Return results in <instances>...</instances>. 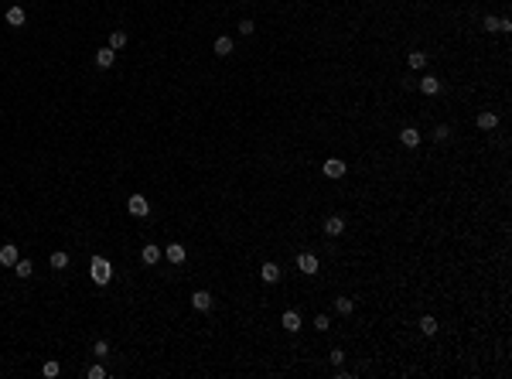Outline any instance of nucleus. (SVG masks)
I'll return each instance as SVG.
<instances>
[{
  "instance_id": "f257e3e1",
  "label": "nucleus",
  "mask_w": 512,
  "mask_h": 379,
  "mask_svg": "<svg viewBox=\"0 0 512 379\" xmlns=\"http://www.w3.org/2000/svg\"><path fill=\"white\" fill-rule=\"evenodd\" d=\"M89 277H92V284L106 287V284L113 280V263H110L106 256H92V263H89Z\"/></svg>"
},
{
  "instance_id": "f03ea898",
  "label": "nucleus",
  "mask_w": 512,
  "mask_h": 379,
  "mask_svg": "<svg viewBox=\"0 0 512 379\" xmlns=\"http://www.w3.org/2000/svg\"><path fill=\"white\" fill-rule=\"evenodd\" d=\"M126 212H130V215H137V219H147V215H150V202L137 192V195L126 198Z\"/></svg>"
},
{
  "instance_id": "7ed1b4c3",
  "label": "nucleus",
  "mask_w": 512,
  "mask_h": 379,
  "mask_svg": "<svg viewBox=\"0 0 512 379\" xmlns=\"http://www.w3.org/2000/svg\"><path fill=\"white\" fill-rule=\"evenodd\" d=\"M297 270H301V274H307V277L318 274V270H321L318 256H314V253H301V256H297Z\"/></svg>"
},
{
  "instance_id": "20e7f679",
  "label": "nucleus",
  "mask_w": 512,
  "mask_h": 379,
  "mask_svg": "<svg viewBox=\"0 0 512 379\" xmlns=\"http://www.w3.org/2000/svg\"><path fill=\"white\" fill-rule=\"evenodd\" d=\"M321 171H325V178H341V174L348 171V164L341 161V157H328V161L321 164Z\"/></svg>"
},
{
  "instance_id": "39448f33",
  "label": "nucleus",
  "mask_w": 512,
  "mask_h": 379,
  "mask_svg": "<svg viewBox=\"0 0 512 379\" xmlns=\"http://www.w3.org/2000/svg\"><path fill=\"white\" fill-rule=\"evenodd\" d=\"M17 260H21V253H17V246H14V242L0 246V266H14Z\"/></svg>"
},
{
  "instance_id": "423d86ee",
  "label": "nucleus",
  "mask_w": 512,
  "mask_h": 379,
  "mask_svg": "<svg viewBox=\"0 0 512 379\" xmlns=\"http://www.w3.org/2000/svg\"><path fill=\"white\" fill-rule=\"evenodd\" d=\"M399 144H403V147H417V144H420V130H417V126H403V130H399Z\"/></svg>"
},
{
  "instance_id": "0eeeda50",
  "label": "nucleus",
  "mask_w": 512,
  "mask_h": 379,
  "mask_svg": "<svg viewBox=\"0 0 512 379\" xmlns=\"http://www.w3.org/2000/svg\"><path fill=\"white\" fill-rule=\"evenodd\" d=\"M192 308L195 311H212V294H208V290H195L192 294Z\"/></svg>"
},
{
  "instance_id": "6e6552de",
  "label": "nucleus",
  "mask_w": 512,
  "mask_h": 379,
  "mask_svg": "<svg viewBox=\"0 0 512 379\" xmlns=\"http://www.w3.org/2000/svg\"><path fill=\"white\" fill-rule=\"evenodd\" d=\"M113 62H116V51L110 45L96 51V65H99V69H113Z\"/></svg>"
},
{
  "instance_id": "1a4fd4ad",
  "label": "nucleus",
  "mask_w": 512,
  "mask_h": 379,
  "mask_svg": "<svg viewBox=\"0 0 512 379\" xmlns=\"http://www.w3.org/2000/svg\"><path fill=\"white\" fill-rule=\"evenodd\" d=\"M164 256H168L171 263H184V256H188V250H184L181 242H171V246H164Z\"/></svg>"
},
{
  "instance_id": "9d476101",
  "label": "nucleus",
  "mask_w": 512,
  "mask_h": 379,
  "mask_svg": "<svg viewBox=\"0 0 512 379\" xmlns=\"http://www.w3.org/2000/svg\"><path fill=\"white\" fill-rule=\"evenodd\" d=\"M341 232H345V219L341 215L325 219V236H341Z\"/></svg>"
},
{
  "instance_id": "9b49d317",
  "label": "nucleus",
  "mask_w": 512,
  "mask_h": 379,
  "mask_svg": "<svg viewBox=\"0 0 512 379\" xmlns=\"http://www.w3.org/2000/svg\"><path fill=\"white\" fill-rule=\"evenodd\" d=\"M280 324H284V332H301V314L297 311H284Z\"/></svg>"
},
{
  "instance_id": "f8f14e48",
  "label": "nucleus",
  "mask_w": 512,
  "mask_h": 379,
  "mask_svg": "<svg viewBox=\"0 0 512 379\" xmlns=\"http://www.w3.org/2000/svg\"><path fill=\"white\" fill-rule=\"evenodd\" d=\"M140 256H144V263H147V266H154V263L160 260V256H164V250H160V246H154V242H147Z\"/></svg>"
},
{
  "instance_id": "ddd939ff",
  "label": "nucleus",
  "mask_w": 512,
  "mask_h": 379,
  "mask_svg": "<svg viewBox=\"0 0 512 379\" xmlns=\"http://www.w3.org/2000/svg\"><path fill=\"white\" fill-rule=\"evenodd\" d=\"M260 277L266 280V284H277L284 274H280V266H277V263H263V266H260Z\"/></svg>"
},
{
  "instance_id": "4468645a",
  "label": "nucleus",
  "mask_w": 512,
  "mask_h": 379,
  "mask_svg": "<svg viewBox=\"0 0 512 379\" xmlns=\"http://www.w3.org/2000/svg\"><path fill=\"white\" fill-rule=\"evenodd\" d=\"M24 21H28V14H24V7H21V4H14L11 11H7V24H11V28H21Z\"/></svg>"
},
{
  "instance_id": "2eb2a0df",
  "label": "nucleus",
  "mask_w": 512,
  "mask_h": 379,
  "mask_svg": "<svg viewBox=\"0 0 512 379\" xmlns=\"http://www.w3.org/2000/svg\"><path fill=\"white\" fill-rule=\"evenodd\" d=\"M420 92H423V96H437V92H441L437 75H423V79H420Z\"/></svg>"
},
{
  "instance_id": "dca6fc26",
  "label": "nucleus",
  "mask_w": 512,
  "mask_h": 379,
  "mask_svg": "<svg viewBox=\"0 0 512 379\" xmlns=\"http://www.w3.org/2000/svg\"><path fill=\"white\" fill-rule=\"evenodd\" d=\"M417 328H420V335H427V338H434V335H437V318H434V314H423V318H420V324H417Z\"/></svg>"
},
{
  "instance_id": "f3484780",
  "label": "nucleus",
  "mask_w": 512,
  "mask_h": 379,
  "mask_svg": "<svg viewBox=\"0 0 512 379\" xmlns=\"http://www.w3.org/2000/svg\"><path fill=\"white\" fill-rule=\"evenodd\" d=\"M478 126H481V130H495V126H499V116L492 113V110H481V113H478Z\"/></svg>"
},
{
  "instance_id": "a211bd4d",
  "label": "nucleus",
  "mask_w": 512,
  "mask_h": 379,
  "mask_svg": "<svg viewBox=\"0 0 512 379\" xmlns=\"http://www.w3.org/2000/svg\"><path fill=\"white\" fill-rule=\"evenodd\" d=\"M212 48H215V55H219V58H226V55H232V38H226V35H219V38H215V45H212Z\"/></svg>"
},
{
  "instance_id": "6ab92c4d",
  "label": "nucleus",
  "mask_w": 512,
  "mask_h": 379,
  "mask_svg": "<svg viewBox=\"0 0 512 379\" xmlns=\"http://www.w3.org/2000/svg\"><path fill=\"white\" fill-rule=\"evenodd\" d=\"M48 263H51V270H65V266H68V253L65 250H55Z\"/></svg>"
},
{
  "instance_id": "aec40b11",
  "label": "nucleus",
  "mask_w": 512,
  "mask_h": 379,
  "mask_svg": "<svg viewBox=\"0 0 512 379\" xmlns=\"http://www.w3.org/2000/svg\"><path fill=\"white\" fill-rule=\"evenodd\" d=\"M407 62H410V69H413V72L427 69V55H423V51H410V58H407Z\"/></svg>"
},
{
  "instance_id": "412c9836",
  "label": "nucleus",
  "mask_w": 512,
  "mask_h": 379,
  "mask_svg": "<svg viewBox=\"0 0 512 379\" xmlns=\"http://www.w3.org/2000/svg\"><path fill=\"white\" fill-rule=\"evenodd\" d=\"M14 274L21 277V280H28V277L34 274V266H31V260H17V263H14Z\"/></svg>"
},
{
  "instance_id": "4be33fe9",
  "label": "nucleus",
  "mask_w": 512,
  "mask_h": 379,
  "mask_svg": "<svg viewBox=\"0 0 512 379\" xmlns=\"http://www.w3.org/2000/svg\"><path fill=\"white\" fill-rule=\"evenodd\" d=\"M335 311H338V314H352V311H355V301H352V297H335Z\"/></svg>"
},
{
  "instance_id": "5701e85b",
  "label": "nucleus",
  "mask_w": 512,
  "mask_h": 379,
  "mask_svg": "<svg viewBox=\"0 0 512 379\" xmlns=\"http://www.w3.org/2000/svg\"><path fill=\"white\" fill-rule=\"evenodd\" d=\"M92 356H96V359H106V356H110V342H106V338H99V342L92 345Z\"/></svg>"
},
{
  "instance_id": "b1692460",
  "label": "nucleus",
  "mask_w": 512,
  "mask_h": 379,
  "mask_svg": "<svg viewBox=\"0 0 512 379\" xmlns=\"http://www.w3.org/2000/svg\"><path fill=\"white\" fill-rule=\"evenodd\" d=\"M123 45H126V31H113V35H110V48L116 51V48H123Z\"/></svg>"
},
{
  "instance_id": "393cba45",
  "label": "nucleus",
  "mask_w": 512,
  "mask_h": 379,
  "mask_svg": "<svg viewBox=\"0 0 512 379\" xmlns=\"http://www.w3.org/2000/svg\"><path fill=\"white\" fill-rule=\"evenodd\" d=\"M41 372H45V376L51 379V376H58V372H62V366H58L55 359H51V362H45V366H41Z\"/></svg>"
},
{
  "instance_id": "a878e982",
  "label": "nucleus",
  "mask_w": 512,
  "mask_h": 379,
  "mask_svg": "<svg viewBox=\"0 0 512 379\" xmlns=\"http://www.w3.org/2000/svg\"><path fill=\"white\" fill-rule=\"evenodd\" d=\"M253 31H256V24H253L250 17H246V21H239V35H242V38H250Z\"/></svg>"
},
{
  "instance_id": "bb28decb",
  "label": "nucleus",
  "mask_w": 512,
  "mask_h": 379,
  "mask_svg": "<svg viewBox=\"0 0 512 379\" xmlns=\"http://www.w3.org/2000/svg\"><path fill=\"white\" fill-rule=\"evenodd\" d=\"M434 137H437V140H441V144H444V140L451 137V126H447V123H441V126H434Z\"/></svg>"
},
{
  "instance_id": "cd10ccee",
  "label": "nucleus",
  "mask_w": 512,
  "mask_h": 379,
  "mask_svg": "<svg viewBox=\"0 0 512 379\" xmlns=\"http://www.w3.org/2000/svg\"><path fill=\"white\" fill-rule=\"evenodd\" d=\"M314 328H318V332H328V328H331V324H328V314H318V318H314Z\"/></svg>"
},
{
  "instance_id": "c85d7f7f",
  "label": "nucleus",
  "mask_w": 512,
  "mask_h": 379,
  "mask_svg": "<svg viewBox=\"0 0 512 379\" xmlns=\"http://www.w3.org/2000/svg\"><path fill=\"white\" fill-rule=\"evenodd\" d=\"M328 359H331V366H335V369H338V366H341V362H345V352H341V348H335V352H331V356H328Z\"/></svg>"
},
{
  "instance_id": "c756f323",
  "label": "nucleus",
  "mask_w": 512,
  "mask_h": 379,
  "mask_svg": "<svg viewBox=\"0 0 512 379\" xmlns=\"http://www.w3.org/2000/svg\"><path fill=\"white\" fill-rule=\"evenodd\" d=\"M86 376H89V379H106V369H102V366H92Z\"/></svg>"
},
{
  "instance_id": "7c9ffc66",
  "label": "nucleus",
  "mask_w": 512,
  "mask_h": 379,
  "mask_svg": "<svg viewBox=\"0 0 512 379\" xmlns=\"http://www.w3.org/2000/svg\"><path fill=\"white\" fill-rule=\"evenodd\" d=\"M485 31H499V17H492V14H489V17H485Z\"/></svg>"
},
{
  "instance_id": "2f4dec72",
  "label": "nucleus",
  "mask_w": 512,
  "mask_h": 379,
  "mask_svg": "<svg viewBox=\"0 0 512 379\" xmlns=\"http://www.w3.org/2000/svg\"><path fill=\"white\" fill-rule=\"evenodd\" d=\"M499 31H502V35H509V31H512V21H509V17H499Z\"/></svg>"
}]
</instances>
